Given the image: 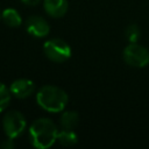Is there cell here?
Instances as JSON below:
<instances>
[{
  "mask_svg": "<svg viewBox=\"0 0 149 149\" xmlns=\"http://www.w3.org/2000/svg\"><path fill=\"white\" fill-rule=\"evenodd\" d=\"M26 30L28 31L29 35L36 38H41L49 35L50 26L48 21L44 20L42 16L33 15V16H29L26 21Z\"/></svg>",
  "mask_w": 149,
  "mask_h": 149,
  "instance_id": "obj_6",
  "label": "cell"
},
{
  "mask_svg": "<svg viewBox=\"0 0 149 149\" xmlns=\"http://www.w3.org/2000/svg\"><path fill=\"white\" fill-rule=\"evenodd\" d=\"M79 123V114L74 111H65L59 118V125L63 129H74Z\"/></svg>",
  "mask_w": 149,
  "mask_h": 149,
  "instance_id": "obj_10",
  "label": "cell"
},
{
  "mask_svg": "<svg viewBox=\"0 0 149 149\" xmlns=\"http://www.w3.org/2000/svg\"><path fill=\"white\" fill-rule=\"evenodd\" d=\"M43 7L49 16L61 17L66 13L69 3L68 0H43Z\"/></svg>",
  "mask_w": 149,
  "mask_h": 149,
  "instance_id": "obj_8",
  "label": "cell"
},
{
  "mask_svg": "<svg viewBox=\"0 0 149 149\" xmlns=\"http://www.w3.org/2000/svg\"><path fill=\"white\" fill-rule=\"evenodd\" d=\"M58 129L48 118L36 119L29 127V140L37 149H47L57 141Z\"/></svg>",
  "mask_w": 149,
  "mask_h": 149,
  "instance_id": "obj_1",
  "label": "cell"
},
{
  "mask_svg": "<svg viewBox=\"0 0 149 149\" xmlns=\"http://www.w3.org/2000/svg\"><path fill=\"white\" fill-rule=\"evenodd\" d=\"M0 19H1V13H0Z\"/></svg>",
  "mask_w": 149,
  "mask_h": 149,
  "instance_id": "obj_16",
  "label": "cell"
},
{
  "mask_svg": "<svg viewBox=\"0 0 149 149\" xmlns=\"http://www.w3.org/2000/svg\"><path fill=\"white\" fill-rule=\"evenodd\" d=\"M36 101L42 109L49 113H58L63 112L66 107L69 97L61 87L55 85H44L36 93Z\"/></svg>",
  "mask_w": 149,
  "mask_h": 149,
  "instance_id": "obj_2",
  "label": "cell"
},
{
  "mask_svg": "<svg viewBox=\"0 0 149 149\" xmlns=\"http://www.w3.org/2000/svg\"><path fill=\"white\" fill-rule=\"evenodd\" d=\"M78 141L77 134L72 130V129H63L58 130L57 134V142L64 147H71L73 144H76Z\"/></svg>",
  "mask_w": 149,
  "mask_h": 149,
  "instance_id": "obj_11",
  "label": "cell"
},
{
  "mask_svg": "<svg viewBox=\"0 0 149 149\" xmlns=\"http://www.w3.org/2000/svg\"><path fill=\"white\" fill-rule=\"evenodd\" d=\"M26 118L19 111H8L2 118V127L7 137L16 139L26 129Z\"/></svg>",
  "mask_w": 149,
  "mask_h": 149,
  "instance_id": "obj_4",
  "label": "cell"
},
{
  "mask_svg": "<svg viewBox=\"0 0 149 149\" xmlns=\"http://www.w3.org/2000/svg\"><path fill=\"white\" fill-rule=\"evenodd\" d=\"M24 5H27V6H36V5H38L42 0H21Z\"/></svg>",
  "mask_w": 149,
  "mask_h": 149,
  "instance_id": "obj_15",
  "label": "cell"
},
{
  "mask_svg": "<svg viewBox=\"0 0 149 149\" xmlns=\"http://www.w3.org/2000/svg\"><path fill=\"white\" fill-rule=\"evenodd\" d=\"M13 140H14V139L7 137V139L1 143V148H5V149H12V148H14L15 143L13 142Z\"/></svg>",
  "mask_w": 149,
  "mask_h": 149,
  "instance_id": "obj_14",
  "label": "cell"
},
{
  "mask_svg": "<svg viewBox=\"0 0 149 149\" xmlns=\"http://www.w3.org/2000/svg\"><path fill=\"white\" fill-rule=\"evenodd\" d=\"M43 51L48 59L55 63H63L71 57V47L62 38H50L44 42Z\"/></svg>",
  "mask_w": 149,
  "mask_h": 149,
  "instance_id": "obj_3",
  "label": "cell"
},
{
  "mask_svg": "<svg viewBox=\"0 0 149 149\" xmlns=\"http://www.w3.org/2000/svg\"><path fill=\"white\" fill-rule=\"evenodd\" d=\"M123 61L133 68H144L149 64V51L136 43H129L122 52Z\"/></svg>",
  "mask_w": 149,
  "mask_h": 149,
  "instance_id": "obj_5",
  "label": "cell"
},
{
  "mask_svg": "<svg viewBox=\"0 0 149 149\" xmlns=\"http://www.w3.org/2000/svg\"><path fill=\"white\" fill-rule=\"evenodd\" d=\"M140 35H141V31L136 24H130L126 29V37L129 41V43H136L140 38Z\"/></svg>",
  "mask_w": 149,
  "mask_h": 149,
  "instance_id": "obj_13",
  "label": "cell"
},
{
  "mask_svg": "<svg viewBox=\"0 0 149 149\" xmlns=\"http://www.w3.org/2000/svg\"><path fill=\"white\" fill-rule=\"evenodd\" d=\"M10 95H12V93H10L9 88L0 81V113L3 112L7 108V106L9 105Z\"/></svg>",
  "mask_w": 149,
  "mask_h": 149,
  "instance_id": "obj_12",
  "label": "cell"
},
{
  "mask_svg": "<svg viewBox=\"0 0 149 149\" xmlns=\"http://www.w3.org/2000/svg\"><path fill=\"white\" fill-rule=\"evenodd\" d=\"M9 91L12 93V95L19 98V99H24L30 97L34 91H35V85L31 80L26 79V78H20L14 80L10 86H9Z\"/></svg>",
  "mask_w": 149,
  "mask_h": 149,
  "instance_id": "obj_7",
  "label": "cell"
},
{
  "mask_svg": "<svg viewBox=\"0 0 149 149\" xmlns=\"http://www.w3.org/2000/svg\"><path fill=\"white\" fill-rule=\"evenodd\" d=\"M1 19L5 22V24H7L10 28H16L20 27L22 23V17L20 15V13L14 9V8H6L2 13H1Z\"/></svg>",
  "mask_w": 149,
  "mask_h": 149,
  "instance_id": "obj_9",
  "label": "cell"
}]
</instances>
